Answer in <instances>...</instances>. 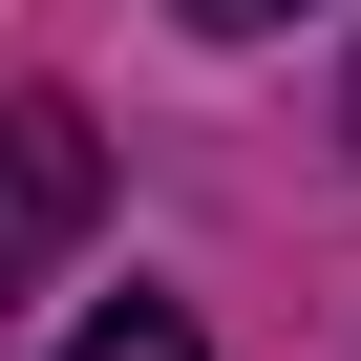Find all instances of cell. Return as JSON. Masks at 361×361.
<instances>
[{
	"mask_svg": "<svg viewBox=\"0 0 361 361\" xmlns=\"http://www.w3.org/2000/svg\"><path fill=\"white\" fill-rule=\"evenodd\" d=\"M85 213H106V128L85 106H0V298H22Z\"/></svg>",
	"mask_w": 361,
	"mask_h": 361,
	"instance_id": "6da1fadb",
	"label": "cell"
},
{
	"mask_svg": "<svg viewBox=\"0 0 361 361\" xmlns=\"http://www.w3.org/2000/svg\"><path fill=\"white\" fill-rule=\"evenodd\" d=\"M64 361H213V340H192V319H170V298H106V319H85Z\"/></svg>",
	"mask_w": 361,
	"mask_h": 361,
	"instance_id": "7a4b0ae2",
	"label": "cell"
},
{
	"mask_svg": "<svg viewBox=\"0 0 361 361\" xmlns=\"http://www.w3.org/2000/svg\"><path fill=\"white\" fill-rule=\"evenodd\" d=\"M192 22H213V43H255V22H298V0H192Z\"/></svg>",
	"mask_w": 361,
	"mask_h": 361,
	"instance_id": "3957f363",
	"label": "cell"
}]
</instances>
